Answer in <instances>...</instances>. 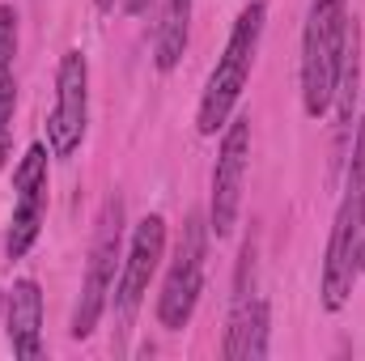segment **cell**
<instances>
[{"label":"cell","instance_id":"14","mask_svg":"<svg viewBox=\"0 0 365 361\" xmlns=\"http://www.w3.org/2000/svg\"><path fill=\"white\" fill-rule=\"evenodd\" d=\"M4 158H9V123H0V171H4Z\"/></svg>","mask_w":365,"mask_h":361},{"label":"cell","instance_id":"9","mask_svg":"<svg viewBox=\"0 0 365 361\" xmlns=\"http://www.w3.org/2000/svg\"><path fill=\"white\" fill-rule=\"evenodd\" d=\"M13 221H9V234H4V255L9 260H21L43 221H47V149L43 145H30L13 171Z\"/></svg>","mask_w":365,"mask_h":361},{"label":"cell","instance_id":"3","mask_svg":"<svg viewBox=\"0 0 365 361\" xmlns=\"http://www.w3.org/2000/svg\"><path fill=\"white\" fill-rule=\"evenodd\" d=\"M365 238V119L353 132V153H349V175H344V200L336 208L327 260H323V310H344L357 285V264L353 251Z\"/></svg>","mask_w":365,"mask_h":361},{"label":"cell","instance_id":"11","mask_svg":"<svg viewBox=\"0 0 365 361\" xmlns=\"http://www.w3.org/2000/svg\"><path fill=\"white\" fill-rule=\"evenodd\" d=\"M187 34H191V0H162L158 13V39H153V64L162 73H175L187 51Z\"/></svg>","mask_w":365,"mask_h":361},{"label":"cell","instance_id":"7","mask_svg":"<svg viewBox=\"0 0 365 361\" xmlns=\"http://www.w3.org/2000/svg\"><path fill=\"white\" fill-rule=\"evenodd\" d=\"M86 123H90V64L73 47L60 56V68H56V111L47 119L51 153L73 158L86 141Z\"/></svg>","mask_w":365,"mask_h":361},{"label":"cell","instance_id":"13","mask_svg":"<svg viewBox=\"0 0 365 361\" xmlns=\"http://www.w3.org/2000/svg\"><path fill=\"white\" fill-rule=\"evenodd\" d=\"M123 4V13H132V17H140L145 9H149V0H119Z\"/></svg>","mask_w":365,"mask_h":361},{"label":"cell","instance_id":"5","mask_svg":"<svg viewBox=\"0 0 365 361\" xmlns=\"http://www.w3.org/2000/svg\"><path fill=\"white\" fill-rule=\"evenodd\" d=\"M208 217L204 213H187L179 234V247H175V260L166 268L162 280V293H158V323L166 332H182L200 306V293H204V268H208Z\"/></svg>","mask_w":365,"mask_h":361},{"label":"cell","instance_id":"6","mask_svg":"<svg viewBox=\"0 0 365 361\" xmlns=\"http://www.w3.org/2000/svg\"><path fill=\"white\" fill-rule=\"evenodd\" d=\"M251 166V119L234 115L221 132L217 166H212V195H208V230L217 238H230L242 217V187Z\"/></svg>","mask_w":365,"mask_h":361},{"label":"cell","instance_id":"15","mask_svg":"<svg viewBox=\"0 0 365 361\" xmlns=\"http://www.w3.org/2000/svg\"><path fill=\"white\" fill-rule=\"evenodd\" d=\"M93 4H98L102 13H115V4H119V0H93Z\"/></svg>","mask_w":365,"mask_h":361},{"label":"cell","instance_id":"2","mask_svg":"<svg viewBox=\"0 0 365 361\" xmlns=\"http://www.w3.org/2000/svg\"><path fill=\"white\" fill-rule=\"evenodd\" d=\"M264 21H268V0H251L230 39H225V51L204 86V98H200V111H195V128L200 136H217L225 132V123L234 119V106L251 81V68H255V56H259V39H264Z\"/></svg>","mask_w":365,"mask_h":361},{"label":"cell","instance_id":"4","mask_svg":"<svg viewBox=\"0 0 365 361\" xmlns=\"http://www.w3.org/2000/svg\"><path fill=\"white\" fill-rule=\"evenodd\" d=\"M123 200L119 195H106L102 200V213L93 221V243H90V264H86V280H81V298H77V310H73V340H90L93 327L102 323L106 315V302L115 293V280L123 268Z\"/></svg>","mask_w":365,"mask_h":361},{"label":"cell","instance_id":"12","mask_svg":"<svg viewBox=\"0 0 365 361\" xmlns=\"http://www.w3.org/2000/svg\"><path fill=\"white\" fill-rule=\"evenodd\" d=\"M13 56H17V9L13 4H0V123L13 119V102H17Z\"/></svg>","mask_w":365,"mask_h":361},{"label":"cell","instance_id":"8","mask_svg":"<svg viewBox=\"0 0 365 361\" xmlns=\"http://www.w3.org/2000/svg\"><path fill=\"white\" fill-rule=\"evenodd\" d=\"M162 255H166V217H162V213H149V217H140L136 230H132L123 268H119L115 293H110L119 323H132V315L140 310V302H145V293H149V280L162 268Z\"/></svg>","mask_w":365,"mask_h":361},{"label":"cell","instance_id":"10","mask_svg":"<svg viewBox=\"0 0 365 361\" xmlns=\"http://www.w3.org/2000/svg\"><path fill=\"white\" fill-rule=\"evenodd\" d=\"M4 327H9V345L17 357H38L43 353V289L38 280L21 276L9 289V306H4Z\"/></svg>","mask_w":365,"mask_h":361},{"label":"cell","instance_id":"1","mask_svg":"<svg viewBox=\"0 0 365 361\" xmlns=\"http://www.w3.org/2000/svg\"><path fill=\"white\" fill-rule=\"evenodd\" d=\"M353 30L357 26L349 21V0H310L302 30V111L310 119H323L336 102Z\"/></svg>","mask_w":365,"mask_h":361}]
</instances>
